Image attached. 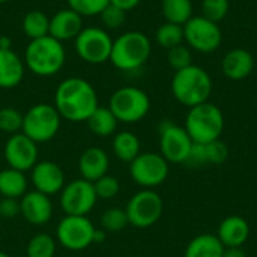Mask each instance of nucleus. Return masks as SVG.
<instances>
[{"instance_id":"obj_31","label":"nucleus","mask_w":257,"mask_h":257,"mask_svg":"<svg viewBox=\"0 0 257 257\" xmlns=\"http://www.w3.org/2000/svg\"><path fill=\"white\" fill-rule=\"evenodd\" d=\"M101 229H104L107 233H116L123 230L130 223L125 209L122 208H108L102 212L101 215Z\"/></svg>"},{"instance_id":"obj_37","label":"nucleus","mask_w":257,"mask_h":257,"mask_svg":"<svg viewBox=\"0 0 257 257\" xmlns=\"http://www.w3.org/2000/svg\"><path fill=\"white\" fill-rule=\"evenodd\" d=\"M205 155H206V163L212 166H220L227 161L229 157V148L227 145L218 139L211 143H205Z\"/></svg>"},{"instance_id":"obj_11","label":"nucleus","mask_w":257,"mask_h":257,"mask_svg":"<svg viewBox=\"0 0 257 257\" xmlns=\"http://www.w3.org/2000/svg\"><path fill=\"white\" fill-rule=\"evenodd\" d=\"M75 41V51L78 57L90 65H101L110 60L113 39L102 27H84Z\"/></svg>"},{"instance_id":"obj_18","label":"nucleus","mask_w":257,"mask_h":257,"mask_svg":"<svg viewBox=\"0 0 257 257\" xmlns=\"http://www.w3.org/2000/svg\"><path fill=\"white\" fill-rule=\"evenodd\" d=\"M108 169H110L108 154L98 146H90V148L84 149L78 158L80 178H83L92 184L95 181H98L99 178H102L104 175H107Z\"/></svg>"},{"instance_id":"obj_30","label":"nucleus","mask_w":257,"mask_h":257,"mask_svg":"<svg viewBox=\"0 0 257 257\" xmlns=\"http://www.w3.org/2000/svg\"><path fill=\"white\" fill-rule=\"evenodd\" d=\"M155 39L160 47L170 50L176 45H181L184 42V27L173 23H164L157 29Z\"/></svg>"},{"instance_id":"obj_5","label":"nucleus","mask_w":257,"mask_h":257,"mask_svg":"<svg viewBox=\"0 0 257 257\" xmlns=\"http://www.w3.org/2000/svg\"><path fill=\"white\" fill-rule=\"evenodd\" d=\"M184 128L194 143H211L221 139L224 131V114L218 105L208 101L188 110Z\"/></svg>"},{"instance_id":"obj_29","label":"nucleus","mask_w":257,"mask_h":257,"mask_svg":"<svg viewBox=\"0 0 257 257\" xmlns=\"http://www.w3.org/2000/svg\"><path fill=\"white\" fill-rule=\"evenodd\" d=\"M57 248V241L48 233L33 235L26 247L27 257H54Z\"/></svg>"},{"instance_id":"obj_3","label":"nucleus","mask_w":257,"mask_h":257,"mask_svg":"<svg viewBox=\"0 0 257 257\" xmlns=\"http://www.w3.org/2000/svg\"><path fill=\"white\" fill-rule=\"evenodd\" d=\"M212 87L211 75L197 65H190L188 68L176 71L172 78V93L175 99L188 108L208 102Z\"/></svg>"},{"instance_id":"obj_44","label":"nucleus","mask_w":257,"mask_h":257,"mask_svg":"<svg viewBox=\"0 0 257 257\" xmlns=\"http://www.w3.org/2000/svg\"><path fill=\"white\" fill-rule=\"evenodd\" d=\"M6 2H9V0H0V5H2V3H6Z\"/></svg>"},{"instance_id":"obj_33","label":"nucleus","mask_w":257,"mask_h":257,"mask_svg":"<svg viewBox=\"0 0 257 257\" xmlns=\"http://www.w3.org/2000/svg\"><path fill=\"white\" fill-rule=\"evenodd\" d=\"M68 8L81 17H96L108 5L110 0H66Z\"/></svg>"},{"instance_id":"obj_21","label":"nucleus","mask_w":257,"mask_h":257,"mask_svg":"<svg viewBox=\"0 0 257 257\" xmlns=\"http://www.w3.org/2000/svg\"><path fill=\"white\" fill-rule=\"evenodd\" d=\"M217 238L226 248L242 247L250 238V224L241 215H229L220 223Z\"/></svg>"},{"instance_id":"obj_43","label":"nucleus","mask_w":257,"mask_h":257,"mask_svg":"<svg viewBox=\"0 0 257 257\" xmlns=\"http://www.w3.org/2000/svg\"><path fill=\"white\" fill-rule=\"evenodd\" d=\"M0 257H11L8 253H5V251H0Z\"/></svg>"},{"instance_id":"obj_9","label":"nucleus","mask_w":257,"mask_h":257,"mask_svg":"<svg viewBox=\"0 0 257 257\" xmlns=\"http://www.w3.org/2000/svg\"><path fill=\"white\" fill-rule=\"evenodd\" d=\"M164 202L155 190L142 188L131 196L125 206L128 223L137 229H148L157 224L163 215Z\"/></svg>"},{"instance_id":"obj_14","label":"nucleus","mask_w":257,"mask_h":257,"mask_svg":"<svg viewBox=\"0 0 257 257\" xmlns=\"http://www.w3.org/2000/svg\"><path fill=\"white\" fill-rule=\"evenodd\" d=\"M59 194L65 215H89L98 202L93 184L83 178L65 184Z\"/></svg>"},{"instance_id":"obj_41","label":"nucleus","mask_w":257,"mask_h":257,"mask_svg":"<svg viewBox=\"0 0 257 257\" xmlns=\"http://www.w3.org/2000/svg\"><path fill=\"white\" fill-rule=\"evenodd\" d=\"M223 257H247V253L242 250V247H227L224 248Z\"/></svg>"},{"instance_id":"obj_17","label":"nucleus","mask_w":257,"mask_h":257,"mask_svg":"<svg viewBox=\"0 0 257 257\" xmlns=\"http://www.w3.org/2000/svg\"><path fill=\"white\" fill-rule=\"evenodd\" d=\"M54 208L50 196L36 190L27 191L20 199V215L33 226H44L53 217Z\"/></svg>"},{"instance_id":"obj_36","label":"nucleus","mask_w":257,"mask_h":257,"mask_svg":"<svg viewBox=\"0 0 257 257\" xmlns=\"http://www.w3.org/2000/svg\"><path fill=\"white\" fill-rule=\"evenodd\" d=\"M229 0H202V15L214 23H220L229 14Z\"/></svg>"},{"instance_id":"obj_32","label":"nucleus","mask_w":257,"mask_h":257,"mask_svg":"<svg viewBox=\"0 0 257 257\" xmlns=\"http://www.w3.org/2000/svg\"><path fill=\"white\" fill-rule=\"evenodd\" d=\"M23 117L24 114L14 107L0 108V131L5 134H17L23 130Z\"/></svg>"},{"instance_id":"obj_35","label":"nucleus","mask_w":257,"mask_h":257,"mask_svg":"<svg viewBox=\"0 0 257 257\" xmlns=\"http://www.w3.org/2000/svg\"><path fill=\"white\" fill-rule=\"evenodd\" d=\"M167 62L170 65L172 69L176 71H181L184 68H188L190 65H193V56H191V51L187 45L181 44V45H176L170 50H167Z\"/></svg>"},{"instance_id":"obj_12","label":"nucleus","mask_w":257,"mask_h":257,"mask_svg":"<svg viewBox=\"0 0 257 257\" xmlns=\"http://www.w3.org/2000/svg\"><path fill=\"white\" fill-rule=\"evenodd\" d=\"M182 27H184V41H187L190 48L203 54H209L221 47L223 32L218 23H214L206 17L199 15V17H191Z\"/></svg>"},{"instance_id":"obj_40","label":"nucleus","mask_w":257,"mask_h":257,"mask_svg":"<svg viewBox=\"0 0 257 257\" xmlns=\"http://www.w3.org/2000/svg\"><path fill=\"white\" fill-rule=\"evenodd\" d=\"M140 2H142V0H110L111 5L117 6L119 9H122V11H125V12L133 11L134 8H137Z\"/></svg>"},{"instance_id":"obj_23","label":"nucleus","mask_w":257,"mask_h":257,"mask_svg":"<svg viewBox=\"0 0 257 257\" xmlns=\"http://www.w3.org/2000/svg\"><path fill=\"white\" fill-rule=\"evenodd\" d=\"M224 248L217 235L200 233L187 244L184 257H223Z\"/></svg>"},{"instance_id":"obj_2","label":"nucleus","mask_w":257,"mask_h":257,"mask_svg":"<svg viewBox=\"0 0 257 257\" xmlns=\"http://www.w3.org/2000/svg\"><path fill=\"white\" fill-rule=\"evenodd\" d=\"M23 60L32 74L38 77H51L63 68L66 51L63 42L48 35L44 38L32 39L26 47Z\"/></svg>"},{"instance_id":"obj_7","label":"nucleus","mask_w":257,"mask_h":257,"mask_svg":"<svg viewBox=\"0 0 257 257\" xmlns=\"http://www.w3.org/2000/svg\"><path fill=\"white\" fill-rule=\"evenodd\" d=\"M62 117L53 104L41 102L30 107L23 117L21 133L35 143H47L53 140L60 130Z\"/></svg>"},{"instance_id":"obj_25","label":"nucleus","mask_w":257,"mask_h":257,"mask_svg":"<svg viewBox=\"0 0 257 257\" xmlns=\"http://www.w3.org/2000/svg\"><path fill=\"white\" fill-rule=\"evenodd\" d=\"M111 148L119 161L130 164L140 154V140L131 131H120L114 134Z\"/></svg>"},{"instance_id":"obj_4","label":"nucleus","mask_w":257,"mask_h":257,"mask_svg":"<svg viewBox=\"0 0 257 257\" xmlns=\"http://www.w3.org/2000/svg\"><path fill=\"white\" fill-rule=\"evenodd\" d=\"M151 39L139 30H130L113 39L110 62L119 71L140 69L151 57Z\"/></svg>"},{"instance_id":"obj_39","label":"nucleus","mask_w":257,"mask_h":257,"mask_svg":"<svg viewBox=\"0 0 257 257\" xmlns=\"http://www.w3.org/2000/svg\"><path fill=\"white\" fill-rule=\"evenodd\" d=\"M0 214L2 218H15L20 215V199L3 197L0 200Z\"/></svg>"},{"instance_id":"obj_42","label":"nucleus","mask_w":257,"mask_h":257,"mask_svg":"<svg viewBox=\"0 0 257 257\" xmlns=\"http://www.w3.org/2000/svg\"><path fill=\"white\" fill-rule=\"evenodd\" d=\"M107 239V232L104 229H96L95 235H93V244H102Z\"/></svg>"},{"instance_id":"obj_6","label":"nucleus","mask_w":257,"mask_h":257,"mask_svg":"<svg viewBox=\"0 0 257 257\" xmlns=\"http://www.w3.org/2000/svg\"><path fill=\"white\" fill-rule=\"evenodd\" d=\"M108 108L122 123H136L145 119L151 110L149 95L136 86H123L110 96Z\"/></svg>"},{"instance_id":"obj_1","label":"nucleus","mask_w":257,"mask_h":257,"mask_svg":"<svg viewBox=\"0 0 257 257\" xmlns=\"http://www.w3.org/2000/svg\"><path fill=\"white\" fill-rule=\"evenodd\" d=\"M62 119L86 122L99 107L95 87L81 77H69L60 81L54 92V104Z\"/></svg>"},{"instance_id":"obj_24","label":"nucleus","mask_w":257,"mask_h":257,"mask_svg":"<svg viewBox=\"0 0 257 257\" xmlns=\"http://www.w3.org/2000/svg\"><path fill=\"white\" fill-rule=\"evenodd\" d=\"M29 191V179L24 172L6 167L0 170V196L21 199Z\"/></svg>"},{"instance_id":"obj_16","label":"nucleus","mask_w":257,"mask_h":257,"mask_svg":"<svg viewBox=\"0 0 257 257\" xmlns=\"http://www.w3.org/2000/svg\"><path fill=\"white\" fill-rule=\"evenodd\" d=\"M30 182L33 188L42 194L54 196L62 191L65 187V173L63 169L54 161H38L30 170Z\"/></svg>"},{"instance_id":"obj_28","label":"nucleus","mask_w":257,"mask_h":257,"mask_svg":"<svg viewBox=\"0 0 257 257\" xmlns=\"http://www.w3.org/2000/svg\"><path fill=\"white\" fill-rule=\"evenodd\" d=\"M161 11L167 23L184 26L193 17V2L191 0H163Z\"/></svg>"},{"instance_id":"obj_19","label":"nucleus","mask_w":257,"mask_h":257,"mask_svg":"<svg viewBox=\"0 0 257 257\" xmlns=\"http://www.w3.org/2000/svg\"><path fill=\"white\" fill-rule=\"evenodd\" d=\"M83 29V17L69 8L60 9L53 17H50L48 35L60 42L75 39Z\"/></svg>"},{"instance_id":"obj_46","label":"nucleus","mask_w":257,"mask_h":257,"mask_svg":"<svg viewBox=\"0 0 257 257\" xmlns=\"http://www.w3.org/2000/svg\"><path fill=\"white\" fill-rule=\"evenodd\" d=\"M0 38H2V33H0Z\"/></svg>"},{"instance_id":"obj_38","label":"nucleus","mask_w":257,"mask_h":257,"mask_svg":"<svg viewBox=\"0 0 257 257\" xmlns=\"http://www.w3.org/2000/svg\"><path fill=\"white\" fill-rule=\"evenodd\" d=\"M99 17H101V21H102L105 29H119L120 26H123V23L126 20V12L110 3L99 14Z\"/></svg>"},{"instance_id":"obj_26","label":"nucleus","mask_w":257,"mask_h":257,"mask_svg":"<svg viewBox=\"0 0 257 257\" xmlns=\"http://www.w3.org/2000/svg\"><path fill=\"white\" fill-rule=\"evenodd\" d=\"M92 134L98 137H110L116 133L119 120L108 107H98L86 120Z\"/></svg>"},{"instance_id":"obj_10","label":"nucleus","mask_w":257,"mask_h":257,"mask_svg":"<svg viewBox=\"0 0 257 257\" xmlns=\"http://www.w3.org/2000/svg\"><path fill=\"white\" fill-rule=\"evenodd\" d=\"M169 163L161 154L140 152L130 163L131 179L145 190H155L169 178Z\"/></svg>"},{"instance_id":"obj_34","label":"nucleus","mask_w":257,"mask_h":257,"mask_svg":"<svg viewBox=\"0 0 257 257\" xmlns=\"http://www.w3.org/2000/svg\"><path fill=\"white\" fill-rule=\"evenodd\" d=\"M93 188L96 193V197L101 200H110L114 199L119 191H120V182L116 176L111 175H104L102 178H99L98 181L93 182Z\"/></svg>"},{"instance_id":"obj_13","label":"nucleus","mask_w":257,"mask_h":257,"mask_svg":"<svg viewBox=\"0 0 257 257\" xmlns=\"http://www.w3.org/2000/svg\"><path fill=\"white\" fill-rule=\"evenodd\" d=\"M160 134V154L170 164L187 163L194 142L187 130L172 120H163L158 126Z\"/></svg>"},{"instance_id":"obj_8","label":"nucleus","mask_w":257,"mask_h":257,"mask_svg":"<svg viewBox=\"0 0 257 257\" xmlns=\"http://www.w3.org/2000/svg\"><path fill=\"white\" fill-rule=\"evenodd\" d=\"M96 227L87 215H65L56 227V241L69 251H83L93 244Z\"/></svg>"},{"instance_id":"obj_22","label":"nucleus","mask_w":257,"mask_h":257,"mask_svg":"<svg viewBox=\"0 0 257 257\" xmlns=\"http://www.w3.org/2000/svg\"><path fill=\"white\" fill-rule=\"evenodd\" d=\"M24 72V60L12 48H0V89L17 87L23 81Z\"/></svg>"},{"instance_id":"obj_20","label":"nucleus","mask_w":257,"mask_h":257,"mask_svg":"<svg viewBox=\"0 0 257 257\" xmlns=\"http://www.w3.org/2000/svg\"><path fill=\"white\" fill-rule=\"evenodd\" d=\"M223 74L233 81L247 78L254 69V57L245 48H233L226 53L221 62Z\"/></svg>"},{"instance_id":"obj_15","label":"nucleus","mask_w":257,"mask_h":257,"mask_svg":"<svg viewBox=\"0 0 257 257\" xmlns=\"http://www.w3.org/2000/svg\"><path fill=\"white\" fill-rule=\"evenodd\" d=\"M3 157L8 167L24 173L30 172L38 163V157H39L38 143H35L23 133L12 134L5 143Z\"/></svg>"},{"instance_id":"obj_27","label":"nucleus","mask_w":257,"mask_h":257,"mask_svg":"<svg viewBox=\"0 0 257 257\" xmlns=\"http://www.w3.org/2000/svg\"><path fill=\"white\" fill-rule=\"evenodd\" d=\"M23 32L32 41L38 38L48 36L50 32V17L41 9L29 11L23 18Z\"/></svg>"},{"instance_id":"obj_45","label":"nucleus","mask_w":257,"mask_h":257,"mask_svg":"<svg viewBox=\"0 0 257 257\" xmlns=\"http://www.w3.org/2000/svg\"><path fill=\"white\" fill-rule=\"evenodd\" d=\"M0 220H2V214H0Z\"/></svg>"}]
</instances>
